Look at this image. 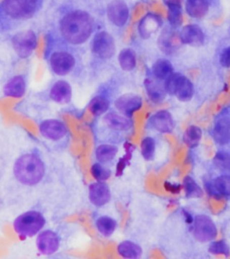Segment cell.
Returning a JSON list of instances; mask_svg holds the SVG:
<instances>
[{
  "label": "cell",
  "mask_w": 230,
  "mask_h": 259,
  "mask_svg": "<svg viewBox=\"0 0 230 259\" xmlns=\"http://www.w3.org/2000/svg\"><path fill=\"white\" fill-rule=\"evenodd\" d=\"M95 29L96 22L93 16L79 8L64 10L57 24L59 40L70 47L85 45L93 35Z\"/></svg>",
  "instance_id": "1"
},
{
  "label": "cell",
  "mask_w": 230,
  "mask_h": 259,
  "mask_svg": "<svg viewBox=\"0 0 230 259\" xmlns=\"http://www.w3.org/2000/svg\"><path fill=\"white\" fill-rule=\"evenodd\" d=\"M43 0H2L0 3V31L8 32L36 16Z\"/></svg>",
  "instance_id": "2"
},
{
  "label": "cell",
  "mask_w": 230,
  "mask_h": 259,
  "mask_svg": "<svg viewBox=\"0 0 230 259\" xmlns=\"http://www.w3.org/2000/svg\"><path fill=\"white\" fill-rule=\"evenodd\" d=\"M46 173V165L35 152L23 154L13 166V175L17 182L24 186H35L41 182Z\"/></svg>",
  "instance_id": "3"
},
{
  "label": "cell",
  "mask_w": 230,
  "mask_h": 259,
  "mask_svg": "<svg viewBox=\"0 0 230 259\" xmlns=\"http://www.w3.org/2000/svg\"><path fill=\"white\" fill-rule=\"evenodd\" d=\"M133 128V121L116 111L105 113L95 130L96 138L105 143L115 144Z\"/></svg>",
  "instance_id": "4"
},
{
  "label": "cell",
  "mask_w": 230,
  "mask_h": 259,
  "mask_svg": "<svg viewBox=\"0 0 230 259\" xmlns=\"http://www.w3.org/2000/svg\"><path fill=\"white\" fill-rule=\"evenodd\" d=\"M61 49L46 52V59L48 61L49 67L59 77H66L74 72L77 68V57L72 51H69L68 45L61 44Z\"/></svg>",
  "instance_id": "5"
},
{
  "label": "cell",
  "mask_w": 230,
  "mask_h": 259,
  "mask_svg": "<svg viewBox=\"0 0 230 259\" xmlns=\"http://www.w3.org/2000/svg\"><path fill=\"white\" fill-rule=\"evenodd\" d=\"M46 224V219L39 210L25 211L17 216L14 223V231L21 239L32 238L39 234Z\"/></svg>",
  "instance_id": "6"
},
{
  "label": "cell",
  "mask_w": 230,
  "mask_h": 259,
  "mask_svg": "<svg viewBox=\"0 0 230 259\" xmlns=\"http://www.w3.org/2000/svg\"><path fill=\"white\" fill-rule=\"evenodd\" d=\"M91 53L99 61L111 60L116 53V44L113 35L106 31H99L91 41Z\"/></svg>",
  "instance_id": "7"
},
{
  "label": "cell",
  "mask_w": 230,
  "mask_h": 259,
  "mask_svg": "<svg viewBox=\"0 0 230 259\" xmlns=\"http://www.w3.org/2000/svg\"><path fill=\"white\" fill-rule=\"evenodd\" d=\"M40 135L49 142L57 144H68L69 141V128L59 119H47L39 125Z\"/></svg>",
  "instance_id": "8"
},
{
  "label": "cell",
  "mask_w": 230,
  "mask_h": 259,
  "mask_svg": "<svg viewBox=\"0 0 230 259\" xmlns=\"http://www.w3.org/2000/svg\"><path fill=\"white\" fill-rule=\"evenodd\" d=\"M11 45L20 59H28L36 49L37 34L32 30L16 32L11 39Z\"/></svg>",
  "instance_id": "9"
},
{
  "label": "cell",
  "mask_w": 230,
  "mask_h": 259,
  "mask_svg": "<svg viewBox=\"0 0 230 259\" xmlns=\"http://www.w3.org/2000/svg\"><path fill=\"white\" fill-rule=\"evenodd\" d=\"M193 233L195 239L202 243L210 242L218 236V229L212 219L207 215H197L194 221Z\"/></svg>",
  "instance_id": "10"
},
{
  "label": "cell",
  "mask_w": 230,
  "mask_h": 259,
  "mask_svg": "<svg viewBox=\"0 0 230 259\" xmlns=\"http://www.w3.org/2000/svg\"><path fill=\"white\" fill-rule=\"evenodd\" d=\"M106 16L118 28L124 27L129 19V8L123 0H112L106 7Z\"/></svg>",
  "instance_id": "11"
},
{
  "label": "cell",
  "mask_w": 230,
  "mask_h": 259,
  "mask_svg": "<svg viewBox=\"0 0 230 259\" xmlns=\"http://www.w3.org/2000/svg\"><path fill=\"white\" fill-rule=\"evenodd\" d=\"M61 247V239L55 231L45 230L37 236V250L41 255H51L55 254Z\"/></svg>",
  "instance_id": "12"
},
{
  "label": "cell",
  "mask_w": 230,
  "mask_h": 259,
  "mask_svg": "<svg viewBox=\"0 0 230 259\" xmlns=\"http://www.w3.org/2000/svg\"><path fill=\"white\" fill-rule=\"evenodd\" d=\"M142 97L133 93L121 95L113 102L116 111L129 118L132 117L133 113L142 108Z\"/></svg>",
  "instance_id": "13"
},
{
  "label": "cell",
  "mask_w": 230,
  "mask_h": 259,
  "mask_svg": "<svg viewBox=\"0 0 230 259\" xmlns=\"http://www.w3.org/2000/svg\"><path fill=\"white\" fill-rule=\"evenodd\" d=\"M88 199L94 206H105L112 199V192L105 182L92 183L88 186Z\"/></svg>",
  "instance_id": "14"
},
{
  "label": "cell",
  "mask_w": 230,
  "mask_h": 259,
  "mask_svg": "<svg viewBox=\"0 0 230 259\" xmlns=\"http://www.w3.org/2000/svg\"><path fill=\"white\" fill-rule=\"evenodd\" d=\"M49 97L59 105L69 104L72 99V88L68 81L57 80L49 90Z\"/></svg>",
  "instance_id": "15"
},
{
  "label": "cell",
  "mask_w": 230,
  "mask_h": 259,
  "mask_svg": "<svg viewBox=\"0 0 230 259\" xmlns=\"http://www.w3.org/2000/svg\"><path fill=\"white\" fill-rule=\"evenodd\" d=\"M149 124L152 129L161 134H170L174 128L173 116L166 110H160L153 113L149 119Z\"/></svg>",
  "instance_id": "16"
},
{
  "label": "cell",
  "mask_w": 230,
  "mask_h": 259,
  "mask_svg": "<svg viewBox=\"0 0 230 259\" xmlns=\"http://www.w3.org/2000/svg\"><path fill=\"white\" fill-rule=\"evenodd\" d=\"M179 39L182 45L199 47L204 44L205 34L197 24H187L179 33Z\"/></svg>",
  "instance_id": "17"
},
{
  "label": "cell",
  "mask_w": 230,
  "mask_h": 259,
  "mask_svg": "<svg viewBox=\"0 0 230 259\" xmlns=\"http://www.w3.org/2000/svg\"><path fill=\"white\" fill-rule=\"evenodd\" d=\"M163 25L161 17L153 13H149L142 17L139 23L137 31L143 39H149Z\"/></svg>",
  "instance_id": "18"
},
{
  "label": "cell",
  "mask_w": 230,
  "mask_h": 259,
  "mask_svg": "<svg viewBox=\"0 0 230 259\" xmlns=\"http://www.w3.org/2000/svg\"><path fill=\"white\" fill-rule=\"evenodd\" d=\"M208 194L215 198L230 197V175H222L205 185Z\"/></svg>",
  "instance_id": "19"
},
{
  "label": "cell",
  "mask_w": 230,
  "mask_h": 259,
  "mask_svg": "<svg viewBox=\"0 0 230 259\" xmlns=\"http://www.w3.org/2000/svg\"><path fill=\"white\" fill-rule=\"evenodd\" d=\"M26 80L24 76L16 75L11 77L3 88V93L6 97L20 98L26 92Z\"/></svg>",
  "instance_id": "20"
},
{
  "label": "cell",
  "mask_w": 230,
  "mask_h": 259,
  "mask_svg": "<svg viewBox=\"0 0 230 259\" xmlns=\"http://www.w3.org/2000/svg\"><path fill=\"white\" fill-rule=\"evenodd\" d=\"M212 137L216 143L226 145L230 142V118L224 116L215 122Z\"/></svg>",
  "instance_id": "21"
},
{
  "label": "cell",
  "mask_w": 230,
  "mask_h": 259,
  "mask_svg": "<svg viewBox=\"0 0 230 259\" xmlns=\"http://www.w3.org/2000/svg\"><path fill=\"white\" fill-rule=\"evenodd\" d=\"M111 107V97L105 93L97 94L90 100L88 109L96 117H101L109 111Z\"/></svg>",
  "instance_id": "22"
},
{
  "label": "cell",
  "mask_w": 230,
  "mask_h": 259,
  "mask_svg": "<svg viewBox=\"0 0 230 259\" xmlns=\"http://www.w3.org/2000/svg\"><path fill=\"white\" fill-rule=\"evenodd\" d=\"M180 42V40L177 41L176 40L175 32L169 29H166L161 32L160 36L158 38V48L161 50L162 53H165L166 55H170L177 51Z\"/></svg>",
  "instance_id": "23"
},
{
  "label": "cell",
  "mask_w": 230,
  "mask_h": 259,
  "mask_svg": "<svg viewBox=\"0 0 230 259\" xmlns=\"http://www.w3.org/2000/svg\"><path fill=\"white\" fill-rule=\"evenodd\" d=\"M144 88L150 101L159 104L165 100L167 94L166 89L158 83L157 79L147 77L144 80Z\"/></svg>",
  "instance_id": "24"
},
{
  "label": "cell",
  "mask_w": 230,
  "mask_h": 259,
  "mask_svg": "<svg viewBox=\"0 0 230 259\" xmlns=\"http://www.w3.org/2000/svg\"><path fill=\"white\" fill-rule=\"evenodd\" d=\"M119 148L117 145L113 143H102L97 147L95 150V158L97 162L102 164H109L116 158Z\"/></svg>",
  "instance_id": "25"
},
{
  "label": "cell",
  "mask_w": 230,
  "mask_h": 259,
  "mask_svg": "<svg viewBox=\"0 0 230 259\" xmlns=\"http://www.w3.org/2000/svg\"><path fill=\"white\" fill-rule=\"evenodd\" d=\"M210 9L209 0H186L187 15L194 19H202Z\"/></svg>",
  "instance_id": "26"
},
{
  "label": "cell",
  "mask_w": 230,
  "mask_h": 259,
  "mask_svg": "<svg viewBox=\"0 0 230 259\" xmlns=\"http://www.w3.org/2000/svg\"><path fill=\"white\" fill-rule=\"evenodd\" d=\"M95 225L99 234L103 236L104 238H110L116 231L118 223L117 221L113 217H110L107 215H102L96 220Z\"/></svg>",
  "instance_id": "27"
},
{
  "label": "cell",
  "mask_w": 230,
  "mask_h": 259,
  "mask_svg": "<svg viewBox=\"0 0 230 259\" xmlns=\"http://www.w3.org/2000/svg\"><path fill=\"white\" fill-rule=\"evenodd\" d=\"M117 252L123 258L137 259L142 256L143 250L137 243L130 240H124L118 245Z\"/></svg>",
  "instance_id": "28"
},
{
  "label": "cell",
  "mask_w": 230,
  "mask_h": 259,
  "mask_svg": "<svg viewBox=\"0 0 230 259\" xmlns=\"http://www.w3.org/2000/svg\"><path fill=\"white\" fill-rule=\"evenodd\" d=\"M118 62L123 71L134 70L137 66V55L133 49H122L118 55Z\"/></svg>",
  "instance_id": "29"
},
{
  "label": "cell",
  "mask_w": 230,
  "mask_h": 259,
  "mask_svg": "<svg viewBox=\"0 0 230 259\" xmlns=\"http://www.w3.org/2000/svg\"><path fill=\"white\" fill-rule=\"evenodd\" d=\"M152 75L157 80H166L172 73H174L173 65L166 59H158L152 66Z\"/></svg>",
  "instance_id": "30"
},
{
  "label": "cell",
  "mask_w": 230,
  "mask_h": 259,
  "mask_svg": "<svg viewBox=\"0 0 230 259\" xmlns=\"http://www.w3.org/2000/svg\"><path fill=\"white\" fill-rule=\"evenodd\" d=\"M194 87L193 82L188 77L182 75L174 94V97H176L179 101L186 103L191 101L192 98L194 97Z\"/></svg>",
  "instance_id": "31"
},
{
  "label": "cell",
  "mask_w": 230,
  "mask_h": 259,
  "mask_svg": "<svg viewBox=\"0 0 230 259\" xmlns=\"http://www.w3.org/2000/svg\"><path fill=\"white\" fill-rule=\"evenodd\" d=\"M202 131L200 127L196 125H191L187 127L182 135V142L188 148L194 149L198 147L202 141Z\"/></svg>",
  "instance_id": "32"
},
{
  "label": "cell",
  "mask_w": 230,
  "mask_h": 259,
  "mask_svg": "<svg viewBox=\"0 0 230 259\" xmlns=\"http://www.w3.org/2000/svg\"><path fill=\"white\" fill-rule=\"evenodd\" d=\"M182 188L186 192V196L187 198H201L203 196L202 187L199 186L194 178L190 176H187L183 178Z\"/></svg>",
  "instance_id": "33"
},
{
  "label": "cell",
  "mask_w": 230,
  "mask_h": 259,
  "mask_svg": "<svg viewBox=\"0 0 230 259\" xmlns=\"http://www.w3.org/2000/svg\"><path fill=\"white\" fill-rule=\"evenodd\" d=\"M167 19L171 27L176 29L182 24V4H167Z\"/></svg>",
  "instance_id": "34"
},
{
  "label": "cell",
  "mask_w": 230,
  "mask_h": 259,
  "mask_svg": "<svg viewBox=\"0 0 230 259\" xmlns=\"http://www.w3.org/2000/svg\"><path fill=\"white\" fill-rule=\"evenodd\" d=\"M91 173L98 182H105L112 177V170L100 162L94 163L93 166H91Z\"/></svg>",
  "instance_id": "35"
},
{
  "label": "cell",
  "mask_w": 230,
  "mask_h": 259,
  "mask_svg": "<svg viewBox=\"0 0 230 259\" xmlns=\"http://www.w3.org/2000/svg\"><path fill=\"white\" fill-rule=\"evenodd\" d=\"M141 152L142 157L147 160L150 161L153 159L156 154V141L152 137H146L141 143Z\"/></svg>",
  "instance_id": "36"
},
{
  "label": "cell",
  "mask_w": 230,
  "mask_h": 259,
  "mask_svg": "<svg viewBox=\"0 0 230 259\" xmlns=\"http://www.w3.org/2000/svg\"><path fill=\"white\" fill-rule=\"evenodd\" d=\"M213 163L216 168L220 172L230 175V155L224 151H218L215 154Z\"/></svg>",
  "instance_id": "37"
},
{
  "label": "cell",
  "mask_w": 230,
  "mask_h": 259,
  "mask_svg": "<svg viewBox=\"0 0 230 259\" xmlns=\"http://www.w3.org/2000/svg\"><path fill=\"white\" fill-rule=\"evenodd\" d=\"M182 76V74L179 73H172L169 77L166 78L164 83V88L166 89V93L169 94L171 96H174Z\"/></svg>",
  "instance_id": "38"
},
{
  "label": "cell",
  "mask_w": 230,
  "mask_h": 259,
  "mask_svg": "<svg viewBox=\"0 0 230 259\" xmlns=\"http://www.w3.org/2000/svg\"><path fill=\"white\" fill-rule=\"evenodd\" d=\"M209 252L212 255H223L228 256L230 254L229 247L224 240H217L210 243Z\"/></svg>",
  "instance_id": "39"
},
{
  "label": "cell",
  "mask_w": 230,
  "mask_h": 259,
  "mask_svg": "<svg viewBox=\"0 0 230 259\" xmlns=\"http://www.w3.org/2000/svg\"><path fill=\"white\" fill-rule=\"evenodd\" d=\"M219 62L223 68H230V45L223 49L219 56Z\"/></svg>",
  "instance_id": "40"
},
{
  "label": "cell",
  "mask_w": 230,
  "mask_h": 259,
  "mask_svg": "<svg viewBox=\"0 0 230 259\" xmlns=\"http://www.w3.org/2000/svg\"><path fill=\"white\" fill-rule=\"evenodd\" d=\"M165 188H166V190L168 191L169 193H171V194H177L181 192L182 186L179 185V184L166 181V182L165 183Z\"/></svg>",
  "instance_id": "41"
},
{
  "label": "cell",
  "mask_w": 230,
  "mask_h": 259,
  "mask_svg": "<svg viewBox=\"0 0 230 259\" xmlns=\"http://www.w3.org/2000/svg\"><path fill=\"white\" fill-rule=\"evenodd\" d=\"M182 214H183V217L186 219V222L187 224H193L194 223V216L191 214L188 210H182Z\"/></svg>",
  "instance_id": "42"
},
{
  "label": "cell",
  "mask_w": 230,
  "mask_h": 259,
  "mask_svg": "<svg viewBox=\"0 0 230 259\" xmlns=\"http://www.w3.org/2000/svg\"><path fill=\"white\" fill-rule=\"evenodd\" d=\"M182 0H165V4H182Z\"/></svg>",
  "instance_id": "43"
}]
</instances>
